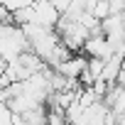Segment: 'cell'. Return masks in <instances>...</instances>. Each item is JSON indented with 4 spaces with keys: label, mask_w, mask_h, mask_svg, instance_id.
Here are the masks:
<instances>
[{
    "label": "cell",
    "mask_w": 125,
    "mask_h": 125,
    "mask_svg": "<svg viewBox=\"0 0 125 125\" xmlns=\"http://www.w3.org/2000/svg\"><path fill=\"white\" fill-rule=\"evenodd\" d=\"M34 22L42 27H52L56 30L59 20H61V10L52 3V0H34Z\"/></svg>",
    "instance_id": "cell-1"
}]
</instances>
